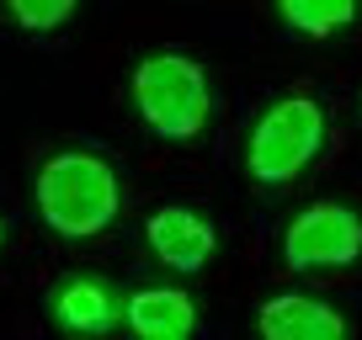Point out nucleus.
I'll use <instances>...</instances> for the list:
<instances>
[{
  "instance_id": "9d476101",
  "label": "nucleus",
  "mask_w": 362,
  "mask_h": 340,
  "mask_svg": "<svg viewBox=\"0 0 362 340\" xmlns=\"http://www.w3.org/2000/svg\"><path fill=\"white\" fill-rule=\"evenodd\" d=\"M22 32H59V27L75 16L80 0H6Z\"/></svg>"
},
{
  "instance_id": "6e6552de",
  "label": "nucleus",
  "mask_w": 362,
  "mask_h": 340,
  "mask_svg": "<svg viewBox=\"0 0 362 340\" xmlns=\"http://www.w3.org/2000/svg\"><path fill=\"white\" fill-rule=\"evenodd\" d=\"M123 324L144 340H187L197 329V303L181 287H139L123 303Z\"/></svg>"
},
{
  "instance_id": "f257e3e1",
  "label": "nucleus",
  "mask_w": 362,
  "mask_h": 340,
  "mask_svg": "<svg viewBox=\"0 0 362 340\" xmlns=\"http://www.w3.org/2000/svg\"><path fill=\"white\" fill-rule=\"evenodd\" d=\"M37 213L54 234L64 239H96L117 224V207H123V186H117V170L90 149H59L37 165Z\"/></svg>"
},
{
  "instance_id": "1a4fd4ad",
  "label": "nucleus",
  "mask_w": 362,
  "mask_h": 340,
  "mask_svg": "<svg viewBox=\"0 0 362 340\" xmlns=\"http://www.w3.org/2000/svg\"><path fill=\"white\" fill-rule=\"evenodd\" d=\"M272 6L304 37H336L357 22V0H272Z\"/></svg>"
},
{
  "instance_id": "7ed1b4c3",
  "label": "nucleus",
  "mask_w": 362,
  "mask_h": 340,
  "mask_svg": "<svg viewBox=\"0 0 362 340\" xmlns=\"http://www.w3.org/2000/svg\"><path fill=\"white\" fill-rule=\"evenodd\" d=\"M325 149V107L315 96H277L245 138V170L256 186H288Z\"/></svg>"
},
{
  "instance_id": "39448f33",
  "label": "nucleus",
  "mask_w": 362,
  "mask_h": 340,
  "mask_svg": "<svg viewBox=\"0 0 362 340\" xmlns=\"http://www.w3.org/2000/svg\"><path fill=\"white\" fill-rule=\"evenodd\" d=\"M144 239H149V250H155L160 261H165L170 272H181V277L203 272V266L214 261V250H218V229L208 224L197 207H176V202L149 213Z\"/></svg>"
},
{
  "instance_id": "0eeeda50",
  "label": "nucleus",
  "mask_w": 362,
  "mask_h": 340,
  "mask_svg": "<svg viewBox=\"0 0 362 340\" xmlns=\"http://www.w3.org/2000/svg\"><path fill=\"white\" fill-rule=\"evenodd\" d=\"M256 329L267 340H341L346 335V314L330 308L325 298L283 293V298H272V303L256 314Z\"/></svg>"
},
{
  "instance_id": "9b49d317",
  "label": "nucleus",
  "mask_w": 362,
  "mask_h": 340,
  "mask_svg": "<svg viewBox=\"0 0 362 340\" xmlns=\"http://www.w3.org/2000/svg\"><path fill=\"white\" fill-rule=\"evenodd\" d=\"M0 245H6V218H0Z\"/></svg>"
},
{
  "instance_id": "423d86ee",
  "label": "nucleus",
  "mask_w": 362,
  "mask_h": 340,
  "mask_svg": "<svg viewBox=\"0 0 362 340\" xmlns=\"http://www.w3.org/2000/svg\"><path fill=\"white\" fill-rule=\"evenodd\" d=\"M48 314L54 324L75 329V335H107V329L123 319V298L90 272H69L48 287Z\"/></svg>"
},
{
  "instance_id": "f03ea898",
  "label": "nucleus",
  "mask_w": 362,
  "mask_h": 340,
  "mask_svg": "<svg viewBox=\"0 0 362 340\" xmlns=\"http://www.w3.org/2000/svg\"><path fill=\"white\" fill-rule=\"evenodd\" d=\"M134 112L149 133L170 138V144H192L214 117V85L208 69L192 54H149L139 59L134 80H128Z\"/></svg>"
},
{
  "instance_id": "20e7f679",
  "label": "nucleus",
  "mask_w": 362,
  "mask_h": 340,
  "mask_svg": "<svg viewBox=\"0 0 362 340\" xmlns=\"http://www.w3.org/2000/svg\"><path fill=\"white\" fill-rule=\"evenodd\" d=\"M288 272H341L362 261V218L346 202H315L283 229Z\"/></svg>"
}]
</instances>
